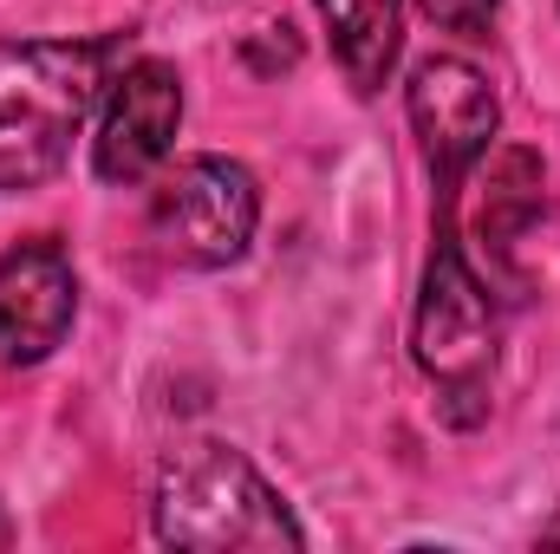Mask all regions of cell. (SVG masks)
<instances>
[{"label":"cell","instance_id":"6da1fadb","mask_svg":"<svg viewBox=\"0 0 560 554\" xmlns=\"http://www.w3.org/2000/svg\"><path fill=\"white\" fill-rule=\"evenodd\" d=\"M150 522L163 549L189 554H280L306 549V529L280 503V489L235 450L215 437H189L163 457Z\"/></svg>","mask_w":560,"mask_h":554},{"label":"cell","instance_id":"7a4b0ae2","mask_svg":"<svg viewBox=\"0 0 560 554\" xmlns=\"http://www.w3.org/2000/svg\"><path fill=\"white\" fill-rule=\"evenodd\" d=\"M112 39H0V196L39 189L112 85Z\"/></svg>","mask_w":560,"mask_h":554},{"label":"cell","instance_id":"3957f363","mask_svg":"<svg viewBox=\"0 0 560 554\" xmlns=\"http://www.w3.org/2000/svg\"><path fill=\"white\" fill-rule=\"evenodd\" d=\"M495 346H502V320L489 287L463 262L456 242H443L423 268L418 320H411V353H418L423 379L443 392L450 424H476L489 379H495Z\"/></svg>","mask_w":560,"mask_h":554},{"label":"cell","instance_id":"277c9868","mask_svg":"<svg viewBox=\"0 0 560 554\" xmlns=\"http://www.w3.org/2000/svg\"><path fill=\"white\" fill-rule=\"evenodd\" d=\"M261 189L235 157H183L150 189V235L183 268H229L248 255Z\"/></svg>","mask_w":560,"mask_h":554},{"label":"cell","instance_id":"5b68a950","mask_svg":"<svg viewBox=\"0 0 560 554\" xmlns=\"http://www.w3.org/2000/svg\"><path fill=\"white\" fill-rule=\"evenodd\" d=\"M411 131L423 138V157L443 183V203L463 189V170L489 150L495 125H502V99L495 85L469 66V59H423L411 72Z\"/></svg>","mask_w":560,"mask_h":554},{"label":"cell","instance_id":"8992f818","mask_svg":"<svg viewBox=\"0 0 560 554\" xmlns=\"http://www.w3.org/2000/svg\"><path fill=\"white\" fill-rule=\"evenodd\" d=\"M79 320V275L52 235L0 255V366H39L66 346Z\"/></svg>","mask_w":560,"mask_h":554},{"label":"cell","instance_id":"52a82bcc","mask_svg":"<svg viewBox=\"0 0 560 554\" xmlns=\"http://www.w3.org/2000/svg\"><path fill=\"white\" fill-rule=\"evenodd\" d=\"M183 125V79L163 59H138L105 85V118L92 138V170L105 183H143Z\"/></svg>","mask_w":560,"mask_h":554},{"label":"cell","instance_id":"ba28073f","mask_svg":"<svg viewBox=\"0 0 560 554\" xmlns=\"http://www.w3.org/2000/svg\"><path fill=\"white\" fill-rule=\"evenodd\" d=\"M469 235L489 242V249H509L515 235H528L548 209V170L535 150L522 143H502V150H482L469 170Z\"/></svg>","mask_w":560,"mask_h":554},{"label":"cell","instance_id":"9c48e42d","mask_svg":"<svg viewBox=\"0 0 560 554\" xmlns=\"http://www.w3.org/2000/svg\"><path fill=\"white\" fill-rule=\"evenodd\" d=\"M332 53L359 92H378L405 53V0H319Z\"/></svg>","mask_w":560,"mask_h":554},{"label":"cell","instance_id":"30bf717a","mask_svg":"<svg viewBox=\"0 0 560 554\" xmlns=\"http://www.w3.org/2000/svg\"><path fill=\"white\" fill-rule=\"evenodd\" d=\"M418 7L436 26H450V33H489V20H495L502 0H418Z\"/></svg>","mask_w":560,"mask_h":554},{"label":"cell","instance_id":"8fae6325","mask_svg":"<svg viewBox=\"0 0 560 554\" xmlns=\"http://www.w3.org/2000/svg\"><path fill=\"white\" fill-rule=\"evenodd\" d=\"M293 59H300L293 26H261V39H248V66H255V72H280V66H293Z\"/></svg>","mask_w":560,"mask_h":554},{"label":"cell","instance_id":"7c38bea8","mask_svg":"<svg viewBox=\"0 0 560 554\" xmlns=\"http://www.w3.org/2000/svg\"><path fill=\"white\" fill-rule=\"evenodd\" d=\"M541 542H548V549H560V516L548 522V529H541Z\"/></svg>","mask_w":560,"mask_h":554},{"label":"cell","instance_id":"4fadbf2b","mask_svg":"<svg viewBox=\"0 0 560 554\" xmlns=\"http://www.w3.org/2000/svg\"><path fill=\"white\" fill-rule=\"evenodd\" d=\"M0 535H7V529H0Z\"/></svg>","mask_w":560,"mask_h":554}]
</instances>
